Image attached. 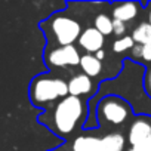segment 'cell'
I'll return each instance as SVG.
<instances>
[{
	"label": "cell",
	"mask_w": 151,
	"mask_h": 151,
	"mask_svg": "<svg viewBox=\"0 0 151 151\" xmlns=\"http://www.w3.org/2000/svg\"><path fill=\"white\" fill-rule=\"evenodd\" d=\"M85 104L77 96H65L64 99L58 101V104L53 107V111L50 114L52 120V129L58 135H70L79 122L83 117Z\"/></svg>",
	"instance_id": "6da1fadb"
},
{
	"label": "cell",
	"mask_w": 151,
	"mask_h": 151,
	"mask_svg": "<svg viewBox=\"0 0 151 151\" xmlns=\"http://www.w3.org/2000/svg\"><path fill=\"white\" fill-rule=\"evenodd\" d=\"M113 33L116 36H123L126 33V24L117 19H113Z\"/></svg>",
	"instance_id": "2e32d148"
},
{
	"label": "cell",
	"mask_w": 151,
	"mask_h": 151,
	"mask_svg": "<svg viewBox=\"0 0 151 151\" xmlns=\"http://www.w3.org/2000/svg\"><path fill=\"white\" fill-rule=\"evenodd\" d=\"M104 42H105V37L99 31H96L93 27L86 28L79 37V45L91 55L92 53L95 55L98 50H101L104 46Z\"/></svg>",
	"instance_id": "52a82bcc"
},
{
	"label": "cell",
	"mask_w": 151,
	"mask_h": 151,
	"mask_svg": "<svg viewBox=\"0 0 151 151\" xmlns=\"http://www.w3.org/2000/svg\"><path fill=\"white\" fill-rule=\"evenodd\" d=\"M130 37L133 39L135 45L144 46V45L150 43V42H151V24H148V22L139 24V25L133 30V33H132Z\"/></svg>",
	"instance_id": "4fadbf2b"
},
{
	"label": "cell",
	"mask_w": 151,
	"mask_h": 151,
	"mask_svg": "<svg viewBox=\"0 0 151 151\" xmlns=\"http://www.w3.org/2000/svg\"><path fill=\"white\" fill-rule=\"evenodd\" d=\"M138 14H139V5L135 3V2L117 3L113 8V17H114V19L122 21V22L132 21L133 18H136Z\"/></svg>",
	"instance_id": "9c48e42d"
},
{
	"label": "cell",
	"mask_w": 151,
	"mask_h": 151,
	"mask_svg": "<svg viewBox=\"0 0 151 151\" xmlns=\"http://www.w3.org/2000/svg\"><path fill=\"white\" fill-rule=\"evenodd\" d=\"M130 53L135 59H142V46L141 45H135L132 49H130Z\"/></svg>",
	"instance_id": "d6986e66"
},
{
	"label": "cell",
	"mask_w": 151,
	"mask_h": 151,
	"mask_svg": "<svg viewBox=\"0 0 151 151\" xmlns=\"http://www.w3.org/2000/svg\"><path fill=\"white\" fill-rule=\"evenodd\" d=\"M127 151H138V150H135V148H130V150H127Z\"/></svg>",
	"instance_id": "7402d4cb"
},
{
	"label": "cell",
	"mask_w": 151,
	"mask_h": 151,
	"mask_svg": "<svg viewBox=\"0 0 151 151\" xmlns=\"http://www.w3.org/2000/svg\"><path fill=\"white\" fill-rule=\"evenodd\" d=\"M93 24H95L93 28H95L96 31H99L104 37L113 33V19H111L108 15H105V14H99V15H96Z\"/></svg>",
	"instance_id": "5bb4252c"
},
{
	"label": "cell",
	"mask_w": 151,
	"mask_h": 151,
	"mask_svg": "<svg viewBox=\"0 0 151 151\" xmlns=\"http://www.w3.org/2000/svg\"><path fill=\"white\" fill-rule=\"evenodd\" d=\"M83 70V74H86L88 77H95L99 76V73L102 71V61H98L95 58V55L86 53L80 56V64H79Z\"/></svg>",
	"instance_id": "8fae6325"
},
{
	"label": "cell",
	"mask_w": 151,
	"mask_h": 151,
	"mask_svg": "<svg viewBox=\"0 0 151 151\" xmlns=\"http://www.w3.org/2000/svg\"><path fill=\"white\" fill-rule=\"evenodd\" d=\"M135 46V42L130 36H123L120 39H117L114 43H113V50L117 52V53H122V52H126L129 49H132Z\"/></svg>",
	"instance_id": "9a60e30c"
},
{
	"label": "cell",
	"mask_w": 151,
	"mask_h": 151,
	"mask_svg": "<svg viewBox=\"0 0 151 151\" xmlns=\"http://www.w3.org/2000/svg\"><path fill=\"white\" fill-rule=\"evenodd\" d=\"M68 96L67 82L59 77L50 76H39L31 82L30 98L34 105H47L55 101H61Z\"/></svg>",
	"instance_id": "7a4b0ae2"
},
{
	"label": "cell",
	"mask_w": 151,
	"mask_h": 151,
	"mask_svg": "<svg viewBox=\"0 0 151 151\" xmlns=\"http://www.w3.org/2000/svg\"><path fill=\"white\" fill-rule=\"evenodd\" d=\"M95 58H96L98 61H102V59L105 58V52H104L102 49H101V50H98V52L95 53Z\"/></svg>",
	"instance_id": "ffe728a7"
},
{
	"label": "cell",
	"mask_w": 151,
	"mask_h": 151,
	"mask_svg": "<svg viewBox=\"0 0 151 151\" xmlns=\"http://www.w3.org/2000/svg\"><path fill=\"white\" fill-rule=\"evenodd\" d=\"M129 144L138 151H151V123L136 119L129 129Z\"/></svg>",
	"instance_id": "5b68a950"
},
{
	"label": "cell",
	"mask_w": 151,
	"mask_h": 151,
	"mask_svg": "<svg viewBox=\"0 0 151 151\" xmlns=\"http://www.w3.org/2000/svg\"><path fill=\"white\" fill-rule=\"evenodd\" d=\"M148 24H151V9H150V14H148Z\"/></svg>",
	"instance_id": "44dd1931"
},
{
	"label": "cell",
	"mask_w": 151,
	"mask_h": 151,
	"mask_svg": "<svg viewBox=\"0 0 151 151\" xmlns=\"http://www.w3.org/2000/svg\"><path fill=\"white\" fill-rule=\"evenodd\" d=\"M144 83H145V91H147L148 95L151 96V67H150L148 71L145 73V80H144Z\"/></svg>",
	"instance_id": "ac0fdd59"
},
{
	"label": "cell",
	"mask_w": 151,
	"mask_h": 151,
	"mask_svg": "<svg viewBox=\"0 0 151 151\" xmlns=\"http://www.w3.org/2000/svg\"><path fill=\"white\" fill-rule=\"evenodd\" d=\"M142 59L145 62H151V42L142 46Z\"/></svg>",
	"instance_id": "e0dca14e"
},
{
	"label": "cell",
	"mask_w": 151,
	"mask_h": 151,
	"mask_svg": "<svg viewBox=\"0 0 151 151\" xmlns=\"http://www.w3.org/2000/svg\"><path fill=\"white\" fill-rule=\"evenodd\" d=\"M98 119L110 124H122L129 119L130 107L119 96H105L96 108Z\"/></svg>",
	"instance_id": "277c9868"
},
{
	"label": "cell",
	"mask_w": 151,
	"mask_h": 151,
	"mask_svg": "<svg viewBox=\"0 0 151 151\" xmlns=\"http://www.w3.org/2000/svg\"><path fill=\"white\" fill-rule=\"evenodd\" d=\"M80 53L74 46H62L55 47L46 55V64L50 67L62 68V67H74L80 64Z\"/></svg>",
	"instance_id": "8992f818"
},
{
	"label": "cell",
	"mask_w": 151,
	"mask_h": 151,
	"mask_svg": "<svg viewBox=\"0 0 151 151\" xmlns=\"http://www.w3.org/2000/svg\"><path fill=\"white\" fill-rule=\"evenodd\" d=\"M101 138L92 135H80L73 142V151H99Z\"/></svg>",
	"instance_id": "7c38bea8"
},
{
	"label": "cell",
	"mask_w": 151,
	"mask_h": 151,
	"mask_svg": "<svg viewBox=\"0 0 151 151\" xmlns=\"http://www.w3.org/2000/svg\"><path fill=\"white\" fill-rule=\"evenodd\" d=\"M124 136L122 133H108L99 141V151H123L124 150Z\"/></svg>",
	"instance_id": "30bf717a"
},
{
	"label": "cell",
	"mask_w": 151,
	"mask_h": 151,
	"mask_svg": "<svg viewBox=\"0 0 151 151\" xmlns=\"http://www.w3.org/2000/svg\"><path fill=\"white\" fill-rule=\"evenodd\" d=\"M67 86H68V95L71 96H83V95H88L92 92L93 89V82L91 77H88L86 74H77L71 77L68 82H67Z\"/></svg>",
	"instance_id": "ba28073f"
},
{
	"label": "cell",
	"mask_w": 151,
	"mask_h": 151,
	"mask_svg": "<svg viewBox=\"0 0 151 151\" xmlns=\"http://www.w3.org/2000/svg\"><path fill=\"white\" fill-rule=\"evenodd\" d=\"M49 31L53 40L62 46H73L76 40H79L82 34L80 24L65 15H53L49 19Z\"/></svg>",
	"instance_id": "3957f363"
}]
</instances>
